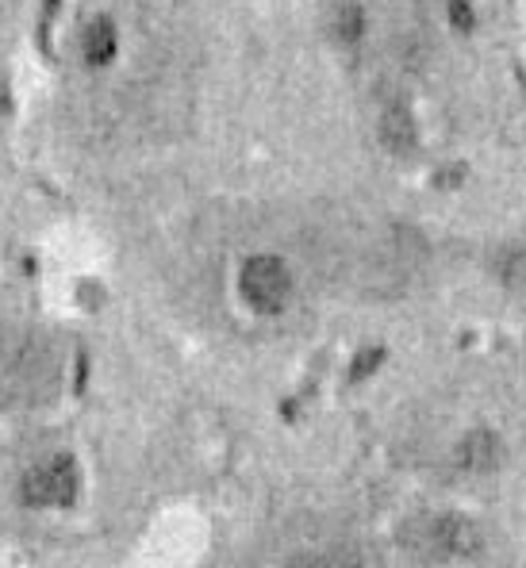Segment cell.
I'll list each match as a JSON object with an SVG mask.
<instances>
[{
    "label": "cell",
    "instance_id": "3",
    "mask_svg": "<svg viewBox=\"0 0 526 568\" xmlns=\"http://www.w3.org/2000/svg\"><path fill=\"white\" fill-rule=\"evenodd\" d=\"M78 491H81V469L65 454L28 469L20 480V499L31 507H70L78 499Z\"/></svg>",
    "mask_w": 526,
    "mask_h": 568
},
{
    "label": "cell",
    "instance_id": "12",
    "mask_svg": "<svg viewBox=\"0 0 526 568\" xmlns=\"http://www.w3.org/2000/svg\"><path fill=\"white\" fill-rule=\"evenodd\" d=\"M285 568H323V557H315V554H304V557H296V561H289Z\"/></svg>",
    "mask_w": 526,
    "mask_h": 568
},
{
    "label": "cell",
    "instance_id": "9",
    "mask_svg": "<svg viewBox=\"0 0 526 568\" xmlns=\"http://www.w3.org/2000/svg\"><path fill=\"white\" fill-rule=\"evenodd\" d=\"M504 281L515 284V288H526V254L515 250V254L504 257Z\"/></svg>",
    "mask_w": 526,
    "mask_h": 568
},
{
    "label": "cell",
    "instance_id": "5",
    "mask_svg": "<svg viewBox=\"0 0 526 568\" xmlns=\"http://www.w3.org/2000/svg\"><path fill=\"white\" fill-rule=\"evenodd\" d=\"M377 135L384 142V150H392V154H412L415 146H419V123H415V112L407 104H399V100H392V104H384L381 120H377Z\"/></svg>",
    "mask_w": 526,
    "mask_h": 568
},
{
    "label": "cell",
    "instance_id": "10",
    "mask_svg": "<svg viewBox=\"0 0 526 568\" xmlns=\"http://www.w3.org/2000/svg\"><path fill=\"white\" fill-rule=\"evenodd\" d=\"M381 362H384V349H365V354L354 362V381H365L370 373H377Z\"/></svg>",
    "mask_w": 526,
    "mask_h": 568
},
{
    "label": "cell",
    "instance_id": "6",
    "mask_svg": "<svg viewBox=\"0 0 526 568\" xmlns=\"http://www.w3.org/2000/svg\"><path fill=\"white\" fill-rule=\"evenodd\" d=\"M327 31L342 50L362 47L365 31H370V12H365L362 0H335V8L327 16Z\"/></svg>",
    "mask_w": 526,
    "mask_h": 568
},
{
    "label": "cell",
    "instance_id": "8",
    "mask_svg": "<svg viewBox=\"0 0 526 568\" xmlns=\"http://www.w3.org/2000/svg\"><path fill=\"white\" fill-rule=\"evenodd\" d=\"M446 23L457 31V36H473L481 23V12L473 0H446Z\"/></svg>",
    "mask_w": 526,
    "mask_h": 568
},
{
    "label": "cell",
    "instance_id": "7",
    "mask_svg": "<svg viewBox=\"0 0 526 568\" xmlns=\"http://www.w3.org/2000/svg\"><path fill=\"white\" fill-rule=\"evenodd\" d=\"M78 50H81V58H85V65H93V70L108 65L115 58V50H120V36H115V23L104 20V16L89 20L85 31H81V39H78Z\"/></svg>",
    "mask_w": 526,
    "mask_h": 568
},
{
    "label": "cell",
    "instance_id": "11",
    "mask_svg": "<svg viewBox=\"0 0 526 568\" xmlns=\"http://www.w3.org/2000/svg\"><path fill=\"white\" fill-rule=\"evenodd\" d=\"M323 568H365V561L354 549H335V554L323 557Z\"/></svg>",
    "mask_w": 526,
    "mask_h": 568
},
{
    "label": "cell",
    "instance_id": "2",
    "mask_svg": "<svg viewBox=\"0 0 526 568\" xmlns=\"http://www.w3.org/2000/svg\"><path fill=\"white\" fill-rule=\"evenodd\" d=\"M292 292H296V277L277 254H254L242 262L239 270V296L246 300L254 312L277 315L289 307Z\"/></svg>",
    "mask_w": 526,
    "mask_h": 568
},
{
    "label": "cell",
    "instance_id": "4",
    "mask_svg": "<svg viewBox=\"0 0 526 568\" xmlns=\"http://www.w3.org/2000/svg\"><path fill=\"white\" fill-rule=\"evenodd\" d=\"M504 465V438L488 426L469 430L462 442L454 446V469L465 476H488Z\"/></svg>",
    "mask_w": 526,
    "mask_h": 568
},
{
    "label": "cell",
    "instance_id": "1",
    "mask_svg": "<svg viewBox=\"0 0 526 568\" xmlns=\"http://www.w3.org/2000/svg\"><path fill=\"white\" fill-rule=\"evenodd\" d=\"M399 546L419 561H469L484 549V530L469 515H415L399 530Z\"/></svg>",
    "mask_w": 526,
    "mask_h": 568
}]
</instances>
